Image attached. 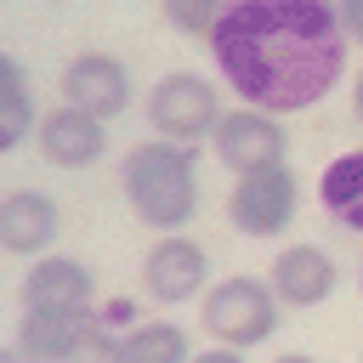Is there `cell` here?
Listing matches in <instances>:
<instances>
[{
  "instance_id": "1",
  "label": "cell",
  "mask_w": 363,
  "mask_h": 363,
  "mask_svg": "<svg viewBox=\"0 0 363 363\" xmlns=\"http://www.w3.org/2000/svg\"><path fill=\"white\" fill-rule=\"evenodd\" d=\"M227 91L261 113H306L346 79L335 0H227L210 28Z\"/></svg>"
},
{
  "instance_id": "2",
  "label": "cell",
  "mask_w": 363,
  "mask_h": 363,
  "mask_svg": "<svg viewBox=\"0 0 363 363\" xmlns=\"http://www.w3.org/2000/svg\"><path fill=\"white\" fill-rule=\"evenodd\" d=\"M119 187H125V204L142 227L182 233L199 210V159L187 142L147 136L119 159Z\"/></svg>"
},
{
  "instance_id": "3",
  "label": "cell",
  "mask_w": 363,
  "mask_h": 363,
  "mask_svg": "<svg viewBox=\"0 0 363 363\" xmlns=\"http://www.w3.org/2000/svg\"><path fill=\"white\" fill-rule=\"evenodd\" d=\"M199 323L216 346H233V352H250L261 340H272L278 329V295L267 278H250V272H233L221 284L204 289L199 301Z\"/></svg>"
},
{
  "instance_id": "4",
  "label": "cell",
  "mask_w": 363,
  "mask_h": 363,
  "mask_svg": "<svg viewBox=\"0 0 363 363\" xmlns=\"http://www.w3.org/2000/svg\"><path fill=\"white\" fill-rule=\"evenodd\" d=\"M147 125H153V136H164V142H204L210 130H216V119H221V91L204 79V74H187V68H176V74H164V79H153V91H147Z\"/></svg>"
},
{
  "instance_id": "5",
  "label": "cell",
  "mask_w": 363,
  "mask_h": 363,
  "mask_svg": "<svg viewBox=\"0 0 363 363\" xmlns=\"http://www.w3.org/2000/svg\"><path fill=\"white\" fill-rule=\"evenodd\" d=\"M295 204H301V182L289 164H267V170H250L233 182L227 193V221L244 233V238H278L289 221H295Z\"/></svg>"
},
{
  "instance_id": "6",
  "label": "cell",
  "mask_w": 363,
  "mask_h": 363,
  "mask_svg": "<svg viewBox=\"0 0 363 363\" xmlns=\"http://www.w3.org/2000/svg\"><path fill=\"white\" fill-rule=\"evenodd\" d=\"M210 147L216 159L233 170V176H250V170H267V164H284L289 153V136L278 125V113H261V108H221L216 130H210Z\"/></svg>"
},
{
  "instance_id": "7",
  "label": "cell",
  "mask_w": 363,
  "mask_h": 363,
  "mask_svg": "<svg viewBox=\"0 0 363 363\" xmlns=\"http://www.w3.org/2000/svg\"><path fill=\"white\" fill-rule=\"evenodd\" d=\"M204 284H210V255H204V244H193L182 233H159L153 250L142 255V289L159 306H182V301L204 295Z\"/></svg>"
},
{
  "instance_id": "8",
  "label": "cell",
  "mask_w": 363,
  "mask_h": 363,
  "mask_svg": "<svg viewBox=\"0 0 363 363\" xmlns=\"http://www.w3.org/2000/svg\"><path fill=\"white\" fill-rule=\"evenodd\" d=\"M34 147H40L45 164H57V170H91V164L108 153V119H96V113H85V108L62 102V108L40 113Z\"/></svg>"
},
{
  "instance_id": "9",
  "label": "cell",
  "mask_w": 363,
  "mask_h": 363,
  "mask_svg": "<svg viewBox=\"0 0 363 363\" xmlns=\"http://www.w3.org/2000/svg\"><path fill=\"white\" fill-rule=\"evenodd\" d=\"M130 68L108 51H79L68 68H62V102L96 113V119H119L130 108Z\"/></svg>"
},
{
  "instance_id": "10",
  "label": "cell",
  "mask_w": 363,
  "mask_h": 363,
  "mask_svg": "<svg viewBox=\"0 0 363 363\" xmlns=\"http://www.w3.org/2000/svg\"><path fill=\"white\" fill-rule=\"evenodd\" d=\"M267 284H272L278 306H301V312H306V306H323V301L335 295L340 267H335V255L318 250V244H289V250L272 255Z\"/></svg>"
},
{
  "instance_id": "11",
  "label": "cell",
  "mask_w": 363,
  "mask_h": 363,
  "mask_svg": "<svg viewBox=\"0 0 363 363\" xmlns=\"http://www.w3.org/2000/svg\"><path fill=\"white\" fill-rule=\"evenodd\" d=\"M57 233H62V210H57L51 193L17 187V193L0 199V250L6 255H28L34 261V255H45L57 244Z\"/></svg>"
},
{
  "instance_id": "12",
  "label": "cell",
  "mask_w": 363,
  "mask_h": 363,
  "mask_svg": "<svg viewBox=\"0 0 363 363\" xmlns=\"http://www.w3.org/2000/svg\"><path fill=\"white\" fill-rule=\"evenodd\" d=\"M17 301H23V306H68V312H85V306L96 301V278H91L85 261L45 250V255L28 261V272H23V284H17Z\"/></svg>"
},
{
  "instance_id": "13",
  "label": "cell",
  "mask_w": 363,
  "mask_h": 363,
  "mask_svg": "<svg viewBox=\"0 0 363 363\" xmlns=\"http://www.w3.org/2000/svg\"><path fill=\"white\" fill-rule=\"evenodd\" d=\"M85 329H91V306H85V312H68V306H23V318H17V346H23L28 357H40V363H62V357L79 346Z\"/></svg>"
},
{
  "instance_id": "14",
  "label": "cell",
  "mask_w": 363,
  "mask_h": 363,
  "mask_svg": "<svg viewBox=\"0 0 363 363\" xmlns=\"http://www.w3.org/2000/svg\"><path fill=\"white\" fill-rule=\"evenodd\" d=\"M318 199H323L329 221H340L346 233L363 238V147H352V153H340V159L323 164V176H318Z\"/></svg>"
},
{
  "instance_id": "15",
  "label": "cell",
  "mask_w": 363,
  "mask_h": 363,
  "mask_svg": "<svg viewBox=\"0 0 363 363\" xmlns=\"http://www.w3.org/2000/svg\"><path fill=\"white\" fill-rule=\"evenodd\" d=\"M34 125H40V113H34L28 74H23V62H17L11 51H0V153L23 147Z\"/></svg>"
},
{
  "instance_id": "16",
  "label": "cell",
  "mask_w": 363,
  "mask_h": 363,
  "mask_svg": "<svg viewBox=\"0 0 363 363\" xmlns=\"http://www.w3.org/2000/svg\"><path fill=\"white\" fill-rule=\"evenodd\" d=\"M119 340H125V363H187L193 357L187 329L170 323V318H147V323L125 329Z\"/></svg>"
},
{
  "instance_id": "17",
  "label": "cell",
  "mask_w": 363,
  "mask_h": 363,
  "mask_svg": "<svg viewBox=\"0 0 363 363\" xmlns=\"http://www.w3.org/2000/svg\"><path fill=\"white\" fill-rule=\"evenodd\" d=\"M221 6H227V0H159L164 23H170V28H182V34H199V40H210V28H216Z\"/></svg>"
},
{
  "instance_id": "18",
  "label": "cell",
  "mask_w": 363,
  "mask_h": 363,
  "mask_svg": "<svg viewBox=\"0 0 363 363\" xmlns=\"http://www.w3.org/2000/svg\"><path fill=\"white\" fill-rule=\"evenodd\" d=\"M62 363H125V340H119L102 318H91V329L79 335V346H74Z\"/></svg>"
},
{
  "instance_id": "19",
  "label": "cell",
  "mask_w": 363,
  "mask_h": 363,
  "mask_svg": "<svg viewBox=\"0 0 363 363\" xmlns=\"http://www.w3.org/2000/svg\"><path fill=\"white\" fill-rule=\"evenodd\" d=\"M335 17H340L346 45H363V0H335Z\"/></svg>"
},
{
  "instance_id": "20",
  "label": "cell",
  "mask_w": 363,
  "mask_h": 363,
  "mask_svg": "<svg viewBox=\"0 0 363 363\" xmlns=\"http://www.w3.org/2000/svg\"><path fill=\"white\" fill-rule=\"evenodd\" d=\"M187 363H244V352H233V346H204V352H193Z\"/></svg>"
},
{
  "instance_id": "21",
  "label": "cell",
  "mask_w": 363,
  "mask_h": 363,
  "mask_svg": "<svg viewBox=\"0 0 363 363\" xmlns=\"http://www.w3.org/2000/svg\"><path fill=\"white\" fill-rule=\"evenodd\" d=\"M0 363H40V357H28V352L11 340V346H0Z\"/></svg>"
},
{
  "instance_id": "22",
  "label": "cell",
  "mask_w": 363,
  "mask_h": 363,
  "mask_svg": "<svg viewBox=\"0 0 363 363\" xmlns=\"http://www.w3.org/2000/svg\"><path fill=\"white\" fill-rule=\"evenodd\" d=\"M352 113H357V125H363V68H357V79H352Z\"/></svg>"
},
{
  "instance_id": "23",
  "label": "cell",
  "mask_w": 363,
  "mask_h": 363,
  "mask_svg": "<svg viewBox=\"0 0 363 363\" xmlns=\"http://www.w3.org/2000/svg\"><path fill=\"white\" fill-rule=\"evenodd\" d=\"M272 363H318V357H306V352H284V357H272Z\"/></svg>"
},
{
  "instance_id": "24",
  "label": "cell",
  "mask_w": 363,
  "mask_h": 363,
  "mask_svg": "<svg viewBox=\"0 0 363 363\" xmlns=\"http://www.w3.org/2000/svg\"><path fill=\"white\" fill-rule=\"evenodd\" d=\"M357 289H363V267H357Z\"/></svg>"
}]
</instances>
